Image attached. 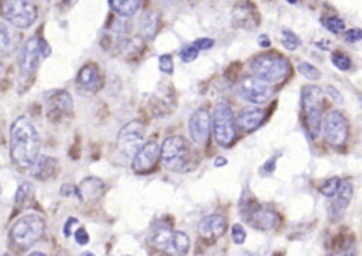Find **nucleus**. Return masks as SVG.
<instances>
[{
    "label": "nucleus",
    "instance_id": "nucleus-15",
    "mask_svg": "<svg viewBox=\"0 0 362 256\" xmlns=\"http://www.w3.org/2000/svg\"><path fill=\"white\" fill-rule=\"evenodd\" d=\"M160 157V146L157 141L150 140L144 143L133 156V170L137 173H146L151 170Z\"/></svg>",
    "mask_w": 362,
    "mask_h": 256
},
{
    "label": "nucleus",
    "instance_id": "nucleus-31",
    "mask_svg": "<svg viewBox=\"0 0 362 256\" xmlns=\"http://www.w3.org/2000/svg\"><path fill=\"white\" fill-rule=\"evenodd\" d=\"M331 61H332L334 66L338 68V69H341V71H348V69L351 68V65H352L351 58H349L348 55L342 54V52H335V54H332Z\"/></svg>",
    "mask_w": 362,
    "mask_h": 256
},
{
    "label": "nucleus",
    "instance_id": "nucleus-38",
    "mask_svg": "<svg viewBox=\"0 0 362 256\" xmlns=\"http://www.w3.org/2000/svg\"><path fill=\"white\" fill-rule=\"evenodd\" d=\"M192 45H194L198 51H201V50H209V48H212V45H214V40H211V38H198V40H195V41L192 42Z\"/></svg>",
    "mask_w": 362,
    "mask_h": 256
},
{
    "label": "nucleus",
    "instance_id": "nucleus-44",
    "mask_svg": "<svg viewBox=\"0 0 362 256\" xmlns=\"http://www.w3.org/2000/svg\"><path fill=\"white\" fill-rule=\"evenodd\" d=\"M259 45H262V47H269L270 45V41H269L267 35H260L259 37Z\"/></svg>",
    "mask_w": 362,
    "mask_h": 256
},
{
    "label": "nucleus",
    "instance_id": "nucleus-10",
    "mask_svg": "<svg viewBox=\"0 0 362 256\" xmlns=\"http://www.w3.org/2000/svg\"><path fill=\"white\" fill-rule=\"evenodd\" d=\"M242 218L255 229L259 231H269L279 225L280 216L276 211L262 206L257 201L253 202H242L240 204Z\"/></svg>",
    "mask_w": 362,
    "mask_h": 256
},
{
    "label": "nucleus",
    "instance_id": "nucleus-46",
    "mask_svg": "<svg viewBox=\"0 0 362 256\" xmlns=\"http://www.w3.org/2000/svg\"><path fill=\"white\" fill-rule=\"evenodd\" d=\"M247 256H269L266 252H255V253H249Z\"/></svg>",
    "mask_w": 362,
    "mask_h": 256
},
{
    "label": "nucleus",
    "instance_id": "nucleus-40",
    "mask_svg": "<svg viewBox=\"0 0 362 256\" xmlns=\"http://www.w3.org/2000/svg\"><path fill=\"white\" fill-rule=\"evenodd\" d=\"M75 223H78V221H76L75 218H68V219H66V222H65V225H64V235H65L66 238L71 236L72 226H74Z\"/></svg>",
    "mask_w": 362,
    "mask_h": 256
},
{
    "label": "nucleus",
    "instance_id": "nucleus-37",
    "mask_svg": "<svg viewBox=\"0 0 362 256\" xmlns=\"http://www.w3.org/2000/svg\"><path fill=\"white\" fill-rule=\"evenodd\" d=\"M61 195H64V197H76V198L81 199L78 187H75V185H72V184H64V185L61 187Z\"/></svg>",
    "mask_w": 362,
    "mask_h": 256
},
{
    "label": "nucleus",
    "instance_id": "nucleus-21",
    "mask_svg": "<svg viewBox=\"0 0 362 256\" xmlns=\"http://www.w3.org/2000/svg\"><path fill=\"white\" fill-rule=\"evenodd\" d=\"M264 120V110L256 106H247L240 110L238 116V124L243 132L256 130Z\"/></svg>",
    "mask_w": 362,
    "mask_h": 256
},
{
    "label": "nucleus",
    "instance_id": "nucleus-26",
    "mask_svg": "<svg viewBox=\"0 0 362 256\" xmlns=\"http://www.w3.org/2000/svg\"><path fill=\"white\" fill-rule=\"evenodd\" d=\"M109 7L120 17L126 18V17H132L141 6L140 0H115V1H109L107 3Z\"/></svg>",
    "mask_w": 362,
    "mask_h": 256
},
{
    "label": "nucleus",
    "instance_id": "nucleus-39",
    "mask_svg": "<svg viewBox=\"0 0 362 256\" xmlns=\"http://www.w3.org/2000/svg\"><path fill=\"white\" fill-rule=\"evenodd\" d=\"M75 240L79 245H86L89 242V236H88V232L85 231V228H78L75 231Z\"/></svg>",
    "mask_w": 362,
    "mask_h": 256
},
{
    "label": "nucleus",
    "instance_id": "nucleus-5",
    "mask_svg": "<svg viewBox=\"0 0 362 256\" xmlns=\"http://www.w3.org/2000/svg\"><path fill=\"white\" fill-rule=\"evenodd\" d=\"M322 91L314 85L303 88L301 92V105L304 113V124L308 134L314 139L318 136L321 129L322 117Z\"/></svg>",
    "mask_w": 362,
    "mask_h": 256
},
{
    "label": "nucleus",
    "instance_id": "nucleus-1",
    "mask_svg": "<svg viewBox=\"0 0 362 256\" xmlns=\"http://www.w3.org/2000/svg\"><path fill=\"white\" fill-rule=\"evenodd\" d=\"M41 139L34 124L25 117H17L10 126V158L20 168H31L38 158Z\"/></svg>",
    "mask_w": 362,
    "mask_h": 256
},
{
    "label": "nucleus",
    "instance_id": "nucleus-47",
    "mask_svg": "<svg viewBox=\"0 0 362 256\" xmlns=\"http://www.w3.org/2000/svg\"><path fill=\"white\" fill-rule=\"evenodd\" d=\"M81 256H95V255L92 252H89V250H85V252L81 253Z\"/></svg>",
    "mask_w": 362,
    "mask_h": 256
},
{
    "label": "nucleus",
    "instance_id": "nucleus-48",
    "mask_svg": "<svg viewBox=\"0 0 362 256\" xmlns=\"http://www.w3.org/2000/svg\"><path fill=\"white\" fill-rule=\"evenodd\" d=\"M28 256H47V255H44V253H41V252H33V253H30Z\"/></svg>",
    "mask_w": 362,
    "mask_h": 256
},
{
    "label": "nucleus",
    "instance_id": "nucleus-32",
    "mask_svg": "<svg viewBox=\"0 0 362 256\" xmlns=\"http://www.w3.org/2000/svg\"><path fill=\"white\" fill-rule=\"evenodd\" d=\"M198 52L199 51L192 44H189V45H185L181 48L180 58L182 62H192L198 57Z\"/></svg>",
    "mask_w": 362,
    "mask_h": 256
},
{
    "label": "nucleus",
    "instance_id": "nucleus-27",
    "mask_svg": "<svg viewBox=\"0 0 362 256\" xmlns=\"http://www.w3.org/2000/svg\"><path fill=\"white\" fill-rule=\"evenodd\" d=\"M297 69H298V72L303 75V76H305L307 79H310V81H318L320 78H321V71L318 69V68H315L313 64H310V62H298V65H297Z\"/></svg>",
    "mask_w": 362,
    "mask_h": 256
},
{
    "label": "nucleus",
    "instance_id": "nucleus-2",
    "mask_svg": "<svg viewBox=\"0 0 362 256\" xmlns=\"http://www.w3.org/2000/svg\"><path fill=\"white\" fill-rule=\"evenodd\" d=\"M194 150L181 136L167 137L160 146V160L164 168L174 173H184L194 167Z\"/></svg>",
    "mask_w": 362,
    "mask_h": 256
},
{
    "label": "nucleus",
    "instance_id": "nucleus-29",
    "mask_svg": "<svg viewBox=\"0 0 362 256\" xmlns=\"http://www.w3.org/2000/svg\"><path fill=\"white\" fill-rule=\"evenodd\" d=\"M322 24L332 34H339L345 30V23L337 16H328V17L322 18Z\"/></svg>",
    "mask_w": 362,
    "mask_h": 256
},
{
    "label": "nucleus",
    "instance_id": "nucleus-14",
    "mask_svg": "<svg viewBox=\"0 0 362 256\" xmlns=\"http://www.w3.org/2000/svg\"><path fill=\"white\" fill-rule=\"evenodd\" d=\"M188 130L192 141L198 146H205L209 139L211 130V116L206 109L195 110L188 122Z\"/></svg>",
    "mask_w": 362,
    "mask_h": 256
},
{
    "label": "nucleus",
    "instance_id": "nucleus-19",
    "mask_svg": "<svg viewBox=\"0 0 362 256\" xmlns=\"http://www.w3.org/2000/svg\"><path fill=\"white\" fill-rule=\"evenodd\" d=\"M226 231V221L221 215H209L201 219L198 225V232L204 239L221 238Z\"/></svg>",
    "mask_w": 362,
    "mask_h": 256
},
{
    "label": "nucleus",
    "instance_id": "nucleus-45",
    "mask_svg": "<svg viewBox=\"0 0 362 256\" xmlns=\"http://www.w3.org/2000/svg\"><path fill=\"white\" fill-rule=\"evenodd\" d=\"M334 256H352V253L349 250H344V252H339V253H335Z\"/></svg>",
    "mask_w": 362,
    "mask_h": 256
},
{
    "label": "nucleus",
    "instance_id": "nucleus-3",
    "mask_svg": "<svg viewBox=\"0 0 362 256\" xmlns=\"http://www.w3.org/2000/svg\"><path fill=\"white\" fill-rule=\"evenodd\" d=\"M250 71L256 79L273 83L287 78L290 74V62L279 54H260L250 61Z\"/></svg>",
    "mask_w": 362,
    "mask_h": 256
},
{
    "label": "nucleus",
    "instance_id": "nucleus-42",
    "mask_svg": "<svg viewBox=\"0 0 362 256\" xmlns=\"http://www.w3.org/2000/svg\"><path fill=\"white\" fill-rule=\"evenodd\" d=\"M327 92H328V93L335 99V102H339V103L342 102V96H341V93H338V92H337V89H335L334 86H328V88H327Z\"/></svg>",
    "mask_w": 362,
    "mask_h": 256
},
{
    "label": "nucleus",
    "instance_id": "nucleus-28",
    "mask_svg": "<svg viewBox=\"0 0 362 256\" xmlns=\"http://www.w3.org/2000/svg\"><path fill=\"white\" fill-rule=\"evenodd\" d=\"M281 41H283L284 48L288 50V51H294L301 44L300 38L291 30H288V28H283L281 30Z\"/></svg>",
    "mask_w": 362,
    "mask_h": 256
},
{
    "label": "nucleus",
    "instance_id": "nucleus-33",
    "mask_svg": "<svg viewBox=\"0 0 362 256\" xmlns=\"http://www.w3.org/2000/svg\"><path fill=\"white\" fill-rule=\"evenodd\" d=\"M31 190H33V187H31L30 182H23V184H20V187H18L17 191H16V197H14L16 202H17V204H23V202L27 199V197L30 195Z\"/></svg>",
    "mask_w": 362,
    "mask_h": 256
},
{
    "label": "nucleus",
    "instance_id": "nucleus-11",
    "mask_svg": "<svg viewBox=\"0 0 362 256\" xmlns=\"http://www.w3.org/2000/svg\"><path fill=\"white\" fill-rule=\"evenodd\" d=\"M321 126H322V134L331 146L339 147V146H344L345 141L348 140V134H349L348 120L339 110L328 112Z\"/></svg>",
    "mask_w": 362,
    "mask_h": 256
},
{
    "label": "nucleus",
    "instance_id": "nucleus-9",
    "mask_svg": "<svg viewBox=\"0 0 362 256\" xmlns=\"http://www.w3.org/2000/svg\"><path fill=\"white\" fill-rule=\"evenodd\" d=\"M1 16L14 28H28L37 20V7L33 1H1Z\"/></svg>",
    "mask_w": 362,
    "mask_h": 256
},
{
    "label": "nucleus",
    "instance_id": "nucleus-25",
    "mask_svg": "<svg viewBox=\"0 0 362 256\" xmlns=\"http://www.w3.org/2000/svg\"><path fill=\"white\" fill-rule=\"evenodd\" d=\"M160 25V17L156 11L148 10L140 18V33L144 40H153L157 34Z\"/></svg>",
    "mask_w": 362,
    "mask_h": 256
},
{
    "label": "nucleus",
    "instance_id": "nucleus-41",
    "mask_svg": "<svg viewBox=\"0 0 362 256\" xmlns=\"http://www.w3.org/2000/svg\"><path fill=\"white\" fill-rule=\"evenodd\" d=\"M276 161H277V157L269 158V160L263 164L262 170H263V171H266V173H273V171H274V168H276Z\"/></svg>",
    "mask_w": 362,
    "mask_h": 256
},
{
    "label": "nucleus",
    "instance_id": "nucleus-43",
    "mask_svg": "<svg viewBox=\"0 0 362 256\" xmlns=\"http://www.w3.org/2000/svg\"><path fill=\"white\" fill-rule=\"evenodd\" d=\"M228 164V160L225 158V157H222V156H218L216 158H215V161H214V165L216 167V168H221V167H223V165H226Z\"/></svg>",
    "mask_w": 362,
    "mask_h": 256
},
{
    "label": "nucleus",
    "instance_id": "nucleus-35",
    "mask_svg": "<svg viewBox=\"0 0 362 256\" xmlns=\"http://www.w3.org/2000/svg\"><path fill=\"white\" fill-rule=\"evenodd\" d=\"M158 68L160 71H163L164 74H173V58L168 54H163L158 58Z\"/></svg>",
    "mask_w": 362,
    "mask_h": 256
},
{
    "label": "nucleus",
    "instance_id": "nucleus-4",
    "mask_svg": "<svg viewBox=\"0 0 362 256\" xmlns=\"http://www.w3.org/2000/svg\"><path fill=\"white\" fill-rule=\"evenodd\" d=\"M44 231H45L44 218L40 214L31 212V214L23 215L13 223L10 229V239L20 249H27L33 246L42 236Z\"/></svg>",
    "mask_w": 362,
    "mask_h": 256
},
{
    "label": "nucleus",
    "instance_id": "nucleus-30",
    "mask_svg": "<svg viewBox=\"0 0 362 256\" xmlns=\"http://www.w3.org/2000/svg\"><path fill=\"white\" fill-rule=\"evenodd\" d=\"M339 184H341V180H339L338 177H331V178L325 180V181L321 184L320 192H321L322 195L328 197V198H332V197L337 194V191H338V188H339Z\"/></svg>",
    "mask_w": 362,
    "mask_h": 256
},
{
    "label": "nucleus",
    "instance_id": "nucleus-23",
    "mask_svg": "<svg viewBox=\"0 0 362 256\" xmlns=\"http://www.w3.org/2000/svg\"><path fill=\"white\" fill-rule=\"evenodd\" d=\"M352 194H354V185L349 180H344L341 181L339 184V188L337 191V201L332 202L331 208H329V212L331 215L334 216H341L342 212L346 209L348 204L351 202V198H352Z\"/></svg>",
    "mask_w": 362,
    "mask_h": 256
},
{
    "label": "nucleus",
    "instance_id": "nucleus-34",
    "mask_svg": "<svg viewBox=\"0 0 362 256\" xmlns=\"http://www.w3.org/2000/svg\"><path fill=\"white\" fill-rule=\"evenodd\" d=\"M232 240L236 245H242L246 240V231H245V228L242 225L235 223L232 226Z\"/></svg>",
    "mask_w": 362,
    "mask_h": 256
},
{
    "label": "nucleus",
    "instance_id": "nucleus-7",
    "mask_svg": "<svg viewBox=\"0 0 362 256\" xmlns=\"http://www.w3.org/2000/svg\"><path fill=\"white\" fill-rule=\"evenodd\" d=\"M211 123L216 143L221 147H229L236 137V120L226 102H218L215 105Z\"/></svg>",
    "mask_w": 362,
    "mask_h": 256
},
{
    "label": "nucleus",
    "instance_id": "nucleus-24",
    "mask_svg": "<svg viewBox=\"0 0 362 256\" xmlns=\"http://www.w3.org/2000/svg\"><path fill=\"white\" fill-rule=\"evenodd\" d=\"M103 188H105V185H103L102 180H99L96 177L85 178L78 187L81 199H96L103 194Z\"/></svg>",
    "mask_w": 362,
    "mask_h": 256
},
{
    "label": "nucleus",
    "instance_id": "nucleus-22",
    "mask_svg": "<svg viewBox=\"0 0 362 256\" xmlns=\"http://www.w3.org/2000/svg\"><path fill=\"white\" fill-rule=\"evenodd\" d=\"M58 161L49 156H38L31 167V175L40 181H47L55 175Z\"/></svg>",
    "mask_w": 362,
    "mask_h": 256
},
{
    "label": "nucleus",
    "instance_id": "nucleus-16",
    "mask_svg": "<svg viewBox=\"0 0 362 256\" xmlns=\"http://www.w3.org/2000/svg\"><path fill=\"white\" fill-rule=\"evenodd\" d=\"M233 24L242 30H255L260 24V16L252 3H238L232 11Z\"/></svg>",
    "mask_w": 362,
    "mask_h": 256
},
{
    "label": "nucleus",
    "instance_id": "nucleus-8",
    "mask_svg": "<svg viewBox=\"0 0 362 256\" xmlns=\"http://www.w3.org/2000/svg\"><path fill=\"white\" fill-rule=\"evenodd\" d=\"M153 246L165 256H185L189 250V239L187 233L160 226L151 236Z\"/></svg>",
    "mask_w": 362,
    "mask_h": 256
},
{
    "label": "nucleus",
    "instance_id": "nucleus-12",
    "mask_svg": "<svg viewBox=\"0 0 362 256\" xmlns=\"http://www.w3.org/2000/svg\"><path fill=\"white\" fill-rule=\"evenodd\" d=\"M146 133V126L140 120H132L126 123L117 134V147L127 156L133 157L137 150L143 146V139Z\"/></svg>",
    "mask_w": 362,
    "mask_h": 256
},
{
    "label": "nucleus",
    "instance_id": "nucleus-18",
    "mask_svg": "<svg viewBox=\"0 0 362 256\" xmlns=\"http://www.w3.org/2000/svg\"><path fill=\"white\" fill-rule=\"evenodd\" d=\"M48 105H49V117L55 115V120L61 119L62 116H68L72 113L74 105H72V98L66 91H55L49 95L48 98Z\"/></svg>",
    "mask_w": 362,
    "mask_h": 256
},
{
    "label": "nucleus",
    "instance_id": "nucleus-17",
    "mask_svg": "<svg viewBox=\"0 0 362 256\" xmlns=\"http://www.w3.org/2000/svg\"><path fill=\"white\" fill-rule=\"evenodd\" d=\"M76 86L85 93H95L102 86V76L95 64L83 65L76 75Z\"/></svg>",
    "mask_w": 362,
    "mask_h": 256
},
{
    "label": "nucleus",
    "instance_id": "nucleus-13",
    "mask_svg": "<svg viewBox=\"0 0 362 256\" xmlns=\"http://www.w3.org/2000/svg\"><path fill=\"white\" fill-rule=\"evenodd\" d=\"M238 93L249 103L260 105L267 102L273 95L272 85L252 76H245L238 85Z\"/></svg>",
    "mask_w": 362,
    "mask_h": 256
},
{
    "label": "nucleus",
    "instance_id": "nucleus-20",
    "mask_svg": "<svg viewBox=\"0 0 362 256\" xmlns=\"http://www.w3.org/2000/svg\"><path fill=\"white\" fill-rule=\"evenodd\" d=\"M20 37L14 27L6 21H0V58L10 57L18 47Z\"/></svg>",
    "mask_w": 362,
    "mask_h": 256
},
{
    "label": "nucleus",
    "instance_id": "nucleus-36",
    "mask_svg": "<svg viewBox=\"0 0 362 256\" xmlns=\"http://www.w3.org/2000/svg\"><path fill=\"white\" fill-rule=\"evenodd\" d=\"M361 38H362V31L359 28H352V30H348L345 33V41L346 42L355 44V42H359Z\"/></svg>",
    "mask_w": 362,
    "mask_h": 256
},
{
    "label": "nucleus",
    "instance_id": "nucleus-6",
    "mask_svg": "<svg viewBox=\"0 0 362 256\" xmlns=\"http://www.w3.org/2000/svg\"><path fill=\"white\" fill-rule=\"evenodd\" d=\"M51 48L48 42L41 37H31L23 44L18 54L20 74L25 78L34 75L42 59L49 57Z\"/></svg>",
    "mask_w": 362,
    "mask_h": 256
}]
</instances>
